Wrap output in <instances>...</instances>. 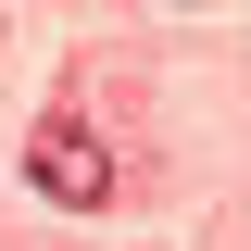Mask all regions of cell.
<instances>
[{
  "instance_id": "6da1fadb",
  "label": "cell",
  "mask_w": 251,
  "mask_h": 251,
  "mask_svg": "<svg viewBox=\"0 0 251 251\" xmlns=\"http://www.w3.org/2000/svg\"><path fill=\"white\" fill-rule=\"evenodd\" d=\"M25 176H38V201H63V214H100L113 201V151H100V126L88 113H50L25 138Z\"/></svg>"
}]
</instances>
